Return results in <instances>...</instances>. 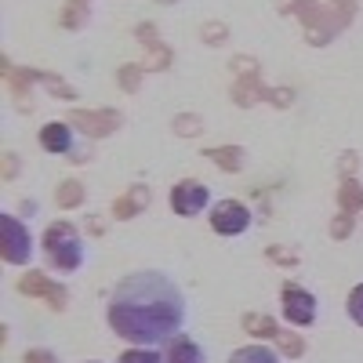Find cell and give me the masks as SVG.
Wrapping results in <instances>:
<instances>
[{
	"label": "cell",
	"instance_id": "10",
	"mask_svg": "<svg viewBox=\"0 0 363 363\" xmlns=\"http://www.w3.org/2000/svg\"><path fill=\"white\" fill-rule=\"evenodd\" d=\"M120 363H164V352L157 345H131L120 356Z\"/></svg>",
	"mask_w": 363,
	"mask_h": 363
},
{
	"label": "cell",
	"instance_id": "2",
	"mask_svg": "<svg viewBox=\"0 0 363 363\" xmlns=\"http://www.w3.org/2000/svg\"><path fill=\"white\" fill-rule=\"evenodd\" d=\"M44 251H48V262L58 272H77L84 265V240H80V233L69 222H51L48 225Z\"/></svg>",
	"mask_w": 363,
	"mask_h": 363
},
{
	"label": "cell",
	"instance_id": "8",
	"mask_svg": "<svg viewBox=\"0 0 363 363\" xmlns=\"http://www.w3.org/2000/svg\"><path fill=\"white\" fill-rule=\"evenodd\" d=\"M40 145L48 149V153H69V149H73V131H69V124H44Z\"/></svg>",
	"mask_w": 363,
	"mask_h": 363
},
{
	"label": "cell",
	"instance_id": "7",
	"mask_svg": "<svg viewBox=\"0 0 363 363\" xmlns=\"http://www.w3.org/2000/svg\"><path fill=\"white\" fill-rule=\"evenodd\" d=\"M164 363H207V352H203L193 338L178 335L174 342L164 345Z\"/></svg>",
	"mask_w": 363,
	"mask_h": 363
},
{
	"label": "cell",
	"instance_id": "4",
	"mask_svg": "<svg viewBox=\"0 0 363 363\" xmlns=\"http://www.w3.org/2000/svg\"><path fill=\"white\" fill-rule=\"evenodd\" d=\"M207 215H211V229L222 233V236H240V233L251 229V211L240 200H218Z\"/></svg>",
	"mask_w": 363,
	"mask_h": 363
},
{
	"label": "cell",
	"instance_id": "11",
	"mask_svg": "<svg viewBox=\"0 0 363 363\" xmlns=\"http://www.w3.org/2000/svg\"><path fill=\"white\" fill-rule=\"evenodd\" d=\"M349 316H352V323H359L363 327V284H356L352 291H349Z\"/></svg>",
	"mask_w": 363,
	"mask_h": 363
},
{
	"label": "cell",
	"instance_id": "1",
	"mask_svg": "<svg viewBox=\"0 0 363 363\" xmlns=\"http://www.w3.org/2000/svg\"><path fill=\"white\" fill-rule=\"evenodd\" d=\"M189 316L182 287L157 269H138L124 277L106 306V320L128 345H167L182 335Z\"/></svg>",
	"mask_w": 363,
	"mask_h": 363
},
{
	"label": "cell",
	"instance_id": "3",
	"mask_svg": "<svg viewBox=\"0 0 363 363\" xmlns=\"http://www.w3.org/2000/svg\"><path fill=\"white\" fill-rule=\"evenodd\" d=\"M0 229H4V240H0V255H4L8 265H29L33 262V236L29 229L15 218V215H0Z\"/></svg>",
	"mask_w": 363,
	"mask_h": 363
},
{
	"label": "cell",
	"instance_id": "9",
	"mask_svg": "<svg viewBox=\"0 0 363 363\" xmlns=\"http://www.w3.org/2000/svg\"><path fill=\"white\" fill-rule=\"evenodd\" d=\"M229 363H280V356L272 352L269 345H240L229 356Z\"/></svg>",
	"mask_w": 363,
	"mask_h": 363
},
{
	"label": "cell",
	"instance_id": "6",
	"mask_svg": "<svg viewBox=\"0 0 363 363\" xmlns=\"http://www.w3.org/2000/svg\"><path fill=\"white\" fill-rule=\"evenodd\" d=\"M171 207L182 218H196L211 207V189L203 186V182H178V186L171 189Z\"/></svg>",
	"mask_w": 363,
	"mask_h": 363
},
{
	"label": "cell",
	"instance_id": "5",
	"mask_svg": "<svg viewBox=\"0 0 363 363\" xmlns=\"http://www.w3.org/2000/svg\"><path fill=\"white\" fill-rule=\"evenodd\" d=\"M316 294H309L306 287H298V284H287L284 287V320L294 323V327H313L316 323Z\"/></svg>",
	"mask_w": 363,
	"mask_h": 363
}]
</instances>
